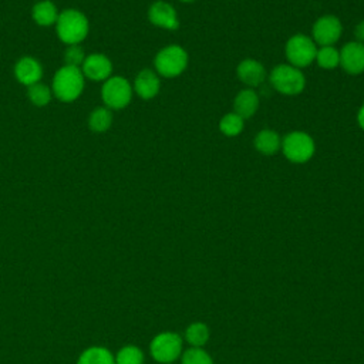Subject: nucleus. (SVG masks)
<instances>
[{
  "label": "nucleus",
  "mask_w": 364,
  "mask_h": 364,
  "mask_svg": "<svg viewBox=\"0 0 364 364\" xmlns=\"http://www.w3.org/2000/svg\"><path fill=\"white\" fill-rule=\"evenodd\" d=\"M58 38L67 46L80 44L90 31V23L85 14L75 9H67L58 14L55 21Z\"/></svg>",
  "instance_id": "obj_1"
},
{
  "label": "nucleus",
  "mask_w": 364,
  "mask_h": 364,
  "mask_svg": "<svg viewBox=\"0 0 364 364\" xmlns=\"http://www.w3.org/2000/svg\"><path fill=\"white\" fill-rule=\"evenodd\" d=\"M84 90V74L81 68L63 65L53 77L51 91L63 102L75 101Z\"/></svg>",
  "instance_id": "obj_2"
},
{
  "label": "nucleus",
  "mask_w": 364,
  "mask_h": 364,
  "mask_svg": "<svg viewBox=\"0 0 364 364\" xmlns=\"http://www.w3.org/2000/svg\"><path fill=\"white\" fill-rule=\"evenodd\" d=\"M183 337L175 331H162L149 343V354L159 364H172L181 358Z\"/></svg>",
  "instance_id": "obj_3"
},
{
  "label": "nucleus",
  "mask_w": 364,
  "mask_h": 364,
  "mask_svg": "<svg viewBox=\"0 0 364 364\" xmlns=\"http://www.w3.org/2000/svg\"><path fill=\"white\" fill-rule=\"evenodd\" d=\"M154 65L155 73L165 78L178 77L188 67V53L181 46H166L156 53Z\"/></svg>",
  "instance_id": "obj_4"
},
{
  "label": "nucleus",
  "mask_w": 364,
  "mask_h": 364,
  "mask_svg": "<svg viewBox=\"0 0 364 364\" xmlns=\"http://www.w3.org/2000/svg\"><path fill=\"white\" fill-rule=\"evenodd\" d=\"M270 85L283 95H297L304 90L306 78L300 68L290 64H279L269 74Z\"/></svg>",
  "instance_id": "obj_5"
},
{
  "label": "nucleus",
  "mask_w": 364,
  "mask_h": 364,
  "mask_svg": "<svg viewBox=\"0 0 364 364\" xmlns=\"http://www.w3.org/2000/svg\"><path fill=\"white\" fill-rule=\"evenodd\" d=\"M283 155L293 164H304L311 159L316 151L313 138L303 131H293L282 139Z\"/></svg>",
  "instance_id": "obj_6"
},
{
  "label": "nucleus",
  "mask_w": 364,
  "mask_h": 364,
  "mask_svg": "<svg viewBox=\"0 0 364 364\" xmlns=\"http://www.w3.org/2000/svg\"><path fill=\"white\" fill-rule=\"evenodd\" d=\"M284 53L289 64L301 70L316 60L317 47L311 37L304 34H294L287 40Z\"/></svg>",
  "instance_id": "obj_7"
},
{
  "label": "nucleus",
  "mask_w": 364,
  "mask_h": 364,
  "mask_svg": "<svg viewBox=\"0 0 364 364\" xmlns=\"http://www.w3.org/2000/svg\"><path fill=\"white\" fill-rule=\"evenodd\" d=\"M132 92L134 90L128 80L119 75H111L104 81L101 88V98L107 108L122 109L131 102Z\"/></svg>",
  "instance_id": "obj_8"
},
{
  "label": "nucleus",
  "mask_w": 364,
  "mask_h": 364,
  "mask_svg": "<svg viewBox=\"0 0 364 364\" xmlns=\"http://www.w3.org/2000/svg\"><path fill=\"white\" fill-rule=\"evenodd\" d=\"M341 31H343L341 21L336 16L327 14V16L317 18L316 23L313 24V28H311L313 37L311 38L320 47L333 46L334 43H337L340 40Z\"/></svg>",
  "instance_id": "obj_9"
},
{
  "label": "nucleus",
  "mask_w": 364,
  "mask_h": 364,
  "mask_svg": "<svg viewBox=\"0 0 364 364\" xmlns=\"http://www.w3.org/2000/svg\"><path fill=\"white\" fill-rule=\"evenodd\" d=\"M340 65L351 75L361 74L364 71V44L358 41H350L340 50Z\"/></svg>",
  "instance_id": "obj_10"
},
{
  "label": "nucleus",
  "mask_w": 364,
  "mask_h": 364,
  "mask_svg": "<svg viewBox=\"0 0 364 364\" xmlns=\"http://www.w3.org/2000/svg\"><path fill=\"white\" fill-rule=\"evenodd\" d=\"M81 71L84 77L94 80V81H105L111 77L112 74V63L111 60L101 54V53H94L85 57Z\"/></svg>",
  "instance_id": "obj_11"
},
{
  "label": "nucleus",
  "mask_w": 364,
  "mask_h": 364,
  "mask_svg": "<svg viewBox=\"0 0 364 364\" xmlns=\"http://www.w3.org/2000/svg\"><path fill=\"white\" fill-rule=\"evenodd\" d=\"M148 18L154 26L166 30H176L179 27L176 10L166 1L152 3L148 10Z\"/></svg>",
  "instance_id": "obj_12"
},
{
  "label": "nucleus",
  "mask_w": 364,
  "mask_h": 364,
  "mask_svg": "<svg viewBox=\"0 0 364 364\" xmlns=\"http://www.w3.org/2000/svg\"><path fill=\"white\" fill-rule=\"evenodd\" d=\"M239 80L249 88H256L266 80V70L263 64L253 58H245L239 63L236 68Z\"/></svg>",
  "instance_id": "obj_13"
},
{
  "label": "nucleus",
  "mask_w": 364,
  "mask_h": 364,
  "mask_svg": "<svg viewBox=\"0 0 364 364\" xmlns=\"http://www.w3.org/2000/svg\"><path fill=\"white\" fill-rule=\"evenodd\" d=\"M14 77L23 85H33L40 82L43 77V67L38 60L33 57H21L14 65Z\"/></svg>",
  "instance_id": "obj_14"
},
{
  "label": "nucleus",
  "mask_w": 364,
  "mask_h": 364,
  "mask_svg": "<svg viewBox=\"0 0 364 364\" xmlns=\"http://www.w3.org/2000/svg\"><path fill=\"white\" fill-rule=\"evenodd\" d=\"M159 88H161V81L158 74L148 68L138 73L132 85V90L142 100H152L159 92Z\"/></svg>",
  "instance_id": "obj_15"
},
{
  "label": "nucleus",
  "mask_w": 364,
  "mask_h": 364,
  "mask_svg": "<svg viewBox=\"0 0 364 364\" xmlns=\"http://www.w3.org/2000/svg\"><path fill=\"white\" fill-rule=\"evenodd\" d=\"M235 114L242 117L243 119L250 118L259 108V95L253 88H245L237 92L233 101Z\"/></svg>",
  "instance_id": "obj_16"
},
{
  "label": "nucleus",
  "mask_w": 364,
  "mask_h": 364,
  "mask_svg": "<svg viewBox=\"0 0 364 364\" xmlns=\"http://www.w3.org/2000/svg\"><path fill=\"white\" fill-rule=\"evenodd\" d=\"M58 10L55 7V4L51 0H41L38 3H36L33 6L31 10V17L33 20L43 27L55 24L57 18H58Z\"/></svg>",
  "instance_id": "obj_17"
},
{
  "label": "nucleus",
  "mask_w": 364,
  "mask_h": 364,
  "mask_svg": "<svg viewBox=\"0 0 364 364\" xmlns=\"http://www.w3.org/2000/svg\"><path fill=\"white\" fill-rule=\"evenodd\" d=\"M255 148L263 155H274L282 146V138L273 129H262L255 136Z\"/></svg>",
  "instance_id": "obj_18"
},
{
  "label": "nucleus",
  "mask_w": 364,
  "mask_h": 364,
  "mask_svg": "<svg viewBox=\"0 0 364 364\" xmlns=\"http://www.w3.org/2000/svg\"><path fill=\"white\" fill-rule=\"evenodd\" d=\"M210 338V330L208 324L202 321L191 323L183 333V341L189 344V347H205Z\"/></svg>",
  "instance_id": "obj_19"
},
{
  "label": "nucleus",
  "mask_w": 364,
  "mask_h": 364,
  "mask_svg": "<svg viewBox=\"0 0 364 364\" xmlns=\"http://www.w3.org/2000/svg\"><path fill=\"white\" fill-rule=\"evenodd\" d=\"M77 364H115V358L108 348L94 346L81 353Z\"/></svg>",
  "instance_id": "obj_20"
},
{
  "label": "nucleus",
  "mask_w": 364,
  "mask_h": 364,
  "mask_svg": "<svg viewBox=\"0 0 364 364\" xmlns=\"http://www.w3.org/2000/svg\"><path fill=\"white\" fill-rule=\"evenodd\" d=\"M112 124L111 109L107 107H97L88 117V127L97 134H102L109 129Z\"/></svg>",
  "instance_id": "obj_21"
},
{
  "label": "nucleus",
  "mask_w": 364,
  "mask_h": 364,
  "mask_svg": "<svg viewBox=\"0 0 364 364\" xmlns=\"http://www.w3.org/2000/svg\"><path fill=\"white\" fill-rule=\"evenodd\" d=\"M317 64L324 70H333L340 65V51L333 46H324L317 48L316 54Z\"/></svg>",
  "instance_id": "obj_22"
},
{
  "label": "nucleus",
  "mask_w": 364,
  "mask_h": 364,
  "mask_svg": "<svg viewBox=\"0 0 364 364\" xmlns=\"http://www.w3.org/2000/svg\"><path fill=\"white\" fill-rule=\"evenodd\" d=\"M243 125H245V119L235 112H229L223 115L222 119L219 121V129L226 136L239 135L243 129Z\"/></svg>",
  "instance_id": "obj_23"
},
{
  "label": "nucleus",
  "mask_w": 364,
  "mask_h": 364,
  "mask_svg": "<svg viewBox=\"0 0 364 364\" xmlns=\"http://www.w3.org/2000/svg\"><path fill=\"white\" fill-rule=\"evenodd\" d=\"M115 364H144V351L136 346H124L115 354Z\"/></svg>",
  "instance_id": "obj_24"
},
{
  "label": "nucleus",
  "mask_w": 364,
  "mask_h": 364,
  "mask_svg": "<svg viewBox=\"0 0 364 364\" xmlns=\"http://www.w3.org/2000/svg\"><path fill=\"white\" fill-rule=\"evenodd\" d=\"M27 95L28 100L31 101V104L37 105V107H44L50 102L51 97H53V91L48 85L43 84V82H36L30 87H27Z\"/></svg>",
  "instance_id": "obj_25"
},
{
  "label": "nucleus",
  "mask_w": 364,
  "mask_h": 364,
  "mask_svg": "<svg viewBox=\"0 0 364 364\" xmlns=\"http://www.w3.org/2000/svg\"><path fill=\"white\" fill-rule=\"evenodd\" d=\"M181 364H213V358L203 347H189L182 351Z\"/></svg>",
  "instance_id": "obj_26"
},
{
  "label": "nucleus",
  "mask_w": 364,
  "mask_h": 364,
  "mask_svg": "<svg viewBox=\"0 0 364 364\" xmlns=\"http://www.w3.org/2000/svg\"><path fill=\"white\" fill-rule=\"evenodd\" d=\"M84 60H85V54H84V50L80 47V44L68 46L67 50L64 51V63H65V65L81 68Z\"/></svg>",
  "instance_id": "obj_27"
},
{
  "label": "nucleus",
  "mask_w": 364,
  "mask_h": 364,
  "mask_svg": "<svg viewBox=\"0 0 364 364\" xmlns=\"http://www.w3.org/2000/svg\"><path fill=\"white\" fill-rule=\"evenodd\" d=\"M354 36H355V41L364 44V20L360 21V23L355 26V28H354Z\"/></svg>",
  "instance_id": "obj_28"
},
{
  "label": "nucleus",
  "mask_w": 364,
  "mask_h": 364,
  "mask_svg": "<svg viewBox=\"0 0 364 364\" xmlns=\"http://www.w3.org/2000/svg\"><path fill=\"white\" fill-rule=\"evenodd\" d=\"M357 121H358V125L360 128L364 131V104L360 107L358 109V114H357Z\"/></svg>",
  "instance_id": "obj_29"
},
{
  "label": "nucleus",
  "mask_w": 364,
  "mask_h": 364,
  "mask_svg": "<svg viewBox=\"0 0 364 364\" xmlns=\"http://www.w3.org/2000/svg\"><path fill=\"white\" fill-rule=\"evenodd\" d=\"M179 1H182V3H192V1H195V0H179Z\"/></svg>",
  "instance_id": "obj_30"
}]
</instances>
